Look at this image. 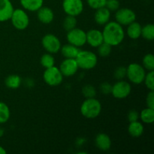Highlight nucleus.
Here are the masks:
<instances>
[{"instance_id": "nucleus-8", "label": "nucleus", "mask_w": 154, "mask_h": 154, "mask_svg": "<svg viewBox=\"0 0 154 154\" xmlns=\"http://www.w3.org/2000/svg\"><path fill=\"white\" fill-rule=\"evenodd\" d=\"M131 92L132 86L130 83L123 80H120L112 86L111 94L115 99H123L128 97L130 95Z\"/></svg>"}, {"instance_id": "nucleus-21", "label": "nucleus", "mask_w": 154, "mask_h": 154, "mask_svg": "<svg viewBox=\"0 0 154 154\" xmlns=\"http://www.w3.org/2000/svg\"><path fill=\"white\" fill-rule=\"evenodd\" d=\"M81 50L79 48L75 47L74 45H71V44H67L63 46H61L60 48V51L61 54L65 58H71V59H75L78 56V53L80 52Z\"/></svg>"}, {"instance_id": "nucleus-39", "label": "nucleus", "mask_w": 154, "mask_h": 154, "mask_svg": "<svg viewBox=\"0 0 154 154\" xmlns=\"http://www.w3.org/2000/svg\"><path fill=\"white\" fill-rule=\"evenodd\" d=\"M4 132H5L4 129H3V128H2L1 126H0V137H2L3 135H4Z\"/></svg>"}, {"instance_id": "nucleus-22", "label": "nucleus", "mask_w": 154, "mask_h": 154, "mask_svg": "<svg viewBox=\"0 0 154 154\" xmlns=\"http://www.w3.org/2000/svg\"><path fill=\"white\" fill-rule=\"evenodd\" d=\"M5 84L8 88L16 90L20 87L22 84V79L17 75H10L5 78Z\"/></svg>"}, {"instance_id": "nucleus-24", "label": "nucleus", "mask_w": 154, "mask_h": 154, "mask_svg": "<svg viewBox=\"0 0 154 154\" xmlns=\"http://www.w3.org/2000/svg\"><path fill=\"white\" fill-rule=\"evenodd\" d=\"M143 38L147 41H153L154 39V26L153 24L148 23L142 26L141 35Z\"/></svg>"}, {"instance_id": "nucleus-27", "label": "nucleus", "mask_w": 154, "mask_h": 154, "mask_svg": "<svg viewBox=\"0 0 154 154\" xmlns=\"http://www.w3.org/2000/svg\"><path fill=\"white\" fill-rule=\"evenodd\" d=\"M142 66L148 72L154 70V56L152 54H147L143 58Z\"/></svg>"}, {"instance_id": "nucleus-30", "label": "nucleus", "mask_w": 154, "mask_h": 154, "mask_svg": "<svg viewBox=\"0 0 154 154\" xmlns=\"http://www.w3.org/2000/svg\"><path fill=\"white\" fill-rule=\"evenodd\" d=\"M143 82L145 84L146 87L149 90L154 91V72L153 71H150L148 73H146L145 78H144Z\"/></svg>"}, {"instance_id": "nucleus-7", "label": "nucleus", "mask_w": 154, "mask_h": 154, "mask_svg": "<svg viewBox=\"0 0 154 154\" xmlns=\"http://www.w3.org/2000/svg\"><path fill=\"white\" fill-rule=\"evenodd\" d=\"M66 38H67L69 44H71L78 48H81L87 43L86 32H84L81 29L77 28V27L67 32Z\"/></svg>"}, {"instance_id": "nucleus-6", "label": "nucleus", "mask_w": 154, "mask_h": 154, "mask_svg": "<svg viewBox=\"0 0 154 154\" xmlns=\"http://www.w3.org/2000/svg\"><path fill=\"white\" fill-rule=\"evenodd\" d=\"M63 78L64 77L60 72V69L56 67L55 66L45 69L43 74L44 81L51 87H57L61 84L63 81Z\"/></svg>"}, {"instance_id": "nucleus-14", "label": "nucleus", "mask_w": 154, "mask_h": 154, "mask_svg": "<svg viewBox=\"0 0 154 154\" xmlns=\"http://www.w3.org/2000/svg\"><path fill=\"white\" fill-rule=\"evenodd\" d=\"M14 9V6L10 0H0V22L9 20Z\"/></svg>"}, {"instance_id": "nucleus-5", "label": "nucleus", "mask_w": 154, "mask_h": 154, "mask_svg": "<svg viewBox=\"0 0 154 154\" xmlns=\"http://www.w3.org/2000/svg\"><path fill=\"white\" fill-rule=\"evenodd\" d=\"M13 26L17 30H24L29 25V17L22 8L14 9L10 18Z\"/></svg>"}, {"instance_id": "nucleus-10", "label": "nucleus", "mask_w": 154, "mask_h": 154, "mask_svg": "<svg viewBox=\"0 0 154 154\" xmlns=\"http://www.w3.org/2000/svg\"><path fill=\"white\" fill-rule=\"evenodd\" d=\"M115 12L116 22L121 26H128L136 20V14L129 8H119Z\"/></svg>"}, {"instance_id": "nucleus-12", "label": "nucleus", "mask_w": 154, "mask_h": 154, "mask_svg": "<svg viewBox=\"0 0 154 154\" xmlns=\"http://www.w3.org/2000/svg\"><path fill=\"white\" fill-rule=\"evenodd\" d=\"M60 70L63 74V77H72L77 73L78 70V66L75 59L66 58L61 63L60 66Z\"/></svg>"}, {"instance_id": "nucleus-37", "label": "nucleus", "mask_w": 154, "mask_h": 154, "mask_svg": "<svg viewBox=\"0 0 154 154\" xmlns=\"http://www.w3.org/2000/svg\"><path fill=\"white\" fill-rule=\"evenodd\" d=\"M127 118L129 123L137 121V120H138V119H139V113L137 111H135V110H132V111H130L128 113Z\"/></svg>"}, {"instance_id": "nucleus-35", "label": "nucleus", "mask_w": 154, "mask_h": 154, "mask_svg": "<svg viewBox=\"0 0 154 154\" xmlns=\"http://www.w3.org/2000/svg\"><path fill=\"white\" fill-rule=\"evenodd\" d=\"M100 90L104 95L111 94L112 85L108 82H103L100 85Z\"/></svg>"}, {"instance_id": "nucleus-9", "label": "nucleus", "mask_w": 154, "mask_h": 154, "mask_svg": "<svg viewBox=\"0 0 154 154\" xmlns=\"http://www.w3.org/2000/svg\"><path fill=\"white\" fill-rule=\"evenodd\" d=\"M42 45L44 49L49 54H54L58 53L61 48V42L58 37L54 34H47L42 38Z\"/></svg>"}, {"instance_id": "nucleus-34", "label": "nucleus", "mask_w": 154, "mask_h": 154, "mask_svg": "<svg viewBox=\"0 0 154 154\" xmlns=\"http://www.w3.org/2000/svg\"><path fill=\"white\" fill-rule=\"evenodd\" d=\"M114 76L115 79L117 81L120 80H123L125 77H126V68L124 66H120V67L117 68L114 71Z\"/></svg>"}, {"instance_id": "nucleus-38", "label": "nucleus", "mask_w": 154, "mask_h": 154, "mask_svg": "<svg viewBox=\"0 0 154 154\" xmlns=\"http://www.w3.org/2000/svg\"><path fill=\"white\" fill-rule=\"evenodd\" d=\"M7 152L5 150L4 147H2V146H0V154H5Z\"/></svg>"}, {"instance_id": "nucleus-17", "label": "nucleus", "mask_w": 154, "mask_h": 154, "mask_svg": "<svg viewBox=\"0 0 154 154\" xmlns=\"http://www.w3.org/2000/svg\"><path fill=\"white\" fill-rule=\"evenodd\" d=\"M111 12L107 8L103 7L96 9L94 14V20L98 25L105 26L111 19Z\"/></svg>"}, {"instance_id": "nucleus-19", "label": "nucleus", "mask_w": 154, "mask_h": 154, "mask_svg": "<svg viewBox=\"0 0 154 154\" xmlns=\"http://www.w3.org/2000/svg\"><path fill=\"white\" fill-rule=\"evenodd\" d=\"M141 29H142V26L141 24L135 20L127 26L126 34L131 39L136 40L141 37Z\"/></svg>"}, {"instance_id": "nucleus-23", "label": "nucleus", "mask_w": 154, "mask_h": 154, "mask_svg": "<svg viewBox=\"0 0 154 154\" xmlns=\"http://www.w3.org/2000/svg\"><path fill=\"white\" fill-rule=\"evenodd\" d=\"M139 119L144 123L151 124L154 122V109L146 108L143 109L139 114Z\"/></svg>"}, {"instance_id": "nucleus-13", "label": "nucleus", "mask_w": 154, "mask_h": 154, "mask_svg": "<svg viewBox=\"0 0 154 154\" xmlns=\"http://www.w3.org/2000/svg\"><path fill=\"white\" fill-rule=\"evenodd\" d=\"M87 43L92 48H97L101 44L104 42L103 35L102 32L99 29H90L87 32Z\"/></svg>"}, {"instance_id": "nucleus-11", "label": "nucleus", "mask_w": 154, "mask_h": 154, "mask_svg": "<svg viewBox=\"0 0 154 154\" xmlns=\"http://www.w3.org/2000/svg\"><path fill=\"white\" fill-rule=\"evenodd\" d=\"M63 9L67 15L79 16L84 11L82 0H63Z\"/></svg>"}, {"instance_id": "nucleus-2", "label": "nucleus", "mask_w": 154, "mask_h": 154, "mask_svg": "<svg viewBox=\"0 0 154 154\" xmlns=\"http://www.w3.org/2000/svg\"><path fill=\"white\" fill-rule=\"evenodd\" d=\"M102 111V104L95 98H89L84 101L81 106V113L87 119H95Z\"/></svg>"}, {"instance_id": "nucleus-29", "label": "nucleus", "mask_w": 154, "mask_h": 154, "mask_svg": "<svg viewBox=\"0 0 154 154\" xmlns=\"http://www.w3.org/2000/svg\"><path fill=\"white\" fill-rule=\"evenodd\" d=\"M97 50L98 54H99L101 57H107L111 54L112 47L110 45H108V44L103 42V43L101 44V45L98 47Z\"/></svg>"}, {"instance_id": "nucleus-26", "label": "nucleus", "mask_w": 154, "mask_h": 154, "mask_svg": "<svg viewBox=\"0 0 154 154\" xmlns=\"http://www.w3.org/2000/svg\"><path fill=\"white\" fill-rule=\"evenodd\" d=\"M40 63L45 69H48L55 66V59L53 54L48 53L42 55L40 59Z\"/></svg>"}, {"instance_id": "nucleus-15", "label": "nucleus", "mask_w": 154, "mask_h": 154, "mask_svg": "<svg viewBox=\"0 0 154 154\" xmlns=\"http://www.w3.org/2000/svg\"><path fill=\"white\" fill-rule=\"evenodd\" d=\"M95 144L99 150L108 151L111 149L112 141L108 135L105 133H99L95 138Z\"/></svg>"}, {"instance_id": "nucleus-16", "label": "nucleus", "mask_w": 154, "mask_h": 154, "mask_svg": "<svg viewBox=\"0 0 154 154\" xmlns=\"http://www.w3.org/2000/svg\"><path fill=\"white\" fill-rule=\"evenodd\" d=\"M37 17L42 23L50 24L54 20V13L51 8L42 6L37 11Z\"/></svg>"}, {"instance_id": "nucleus-32", "label": "nucleus", "mask_w": 154, "mask_h": 154, "mask_svg": "<svg viewBox=\"0 0 154 154\" xmlns=\"http://www.w3.org/2000/svg\"><path fill=\"white\" fill-rule=\"evenodd\" d=\"M87 2L91 8L96 10L105 7L106 0H87Z\"/></svg>"}, {"instance_id": "nucleus-4", "label": "nucleus", "mask_w": 154, "mask_h": 154, "mask_svg": "<svg viewBox=\"0 0 154 154\" xmlns=\"http://www.w3.org/2000/svg\"><path fill=\"white\" fill-rule=\"evenodd\" d=\"M146 75V70L142 65L138 63H131L126 68V77L131 83L134 84H142Z\"/></svg>"}, {"instance_id": "nucleus-20", "label": "nucleus", "mask_w": 154, "mask_h": 154, "mask_svg": "<svg viewBox=\"0 0 154 154\" xmlns=\"http://www.w3.org/2000/svg\"><path fill=\"white\" fill-rule=\"evenodd\" d=\"M44 0H20V5L23 8L28 11H37L43 6Z\"/></svg>"}, {"instance_id": "nucleus-1", "label": "nucleus", "mask_w": 154, "mask_h": 154, "mask_svg": "<svg viewBox=\"0 0 154 154\" xmlns=\"http://www.w3.org/2000/svg\"><path fill=\"white\" fill-rule=\"evenodd\" d=\"M104 42L111 47L118 46L124 40L125 32L123 26L116 21H109L105 25L102 31Z\"/></svg>"}, {"instance_id": "nucleus-18", "label": "nucleus", "mask_w": 154, "mask_h": 154, "mask_svg": "<svg viewBox=\"0 0 154 154\" xmlns=\"http://www.w3.org/2000/svg\"><path fill=\"white\" fill-rule=\"evenodd\" d=\"M144 132V125L138 120L129 123L128 126V132L132 138H139Z\"/></svg>"}, {"instance_id": "nucleus-28", "label": "nucleus", "mask_w": 154, "mask_h": 154, "mask_svg": "<svg viewBox=\"0 0 154 154\" xmlns=\"http://www.w3.org/2000/svg\"><path fill=\"white\" fill-rule=\"evenodd\" d=\"M77 26V19L76 17L67 15L63 20V28L66 31H70L75 28Z\"/></svg>"}, {"instance_id": "nucleus-31", "label": "nucleus", "mask_w": 154, "mask_h": 154, "mask_svg": "<svg viewBox=\"0 0 154 154\" xmlns=\"http://www.w3.org/2000/svg\"><path fill=\"white\" fill-rule=\"evenodd\" d=\"M82 94L86 99L95 98V96H96V90L93 86L87 84L82 88Z\"/></svg>"}, {"instance_id": "nucleus-36", "label": "nucleus", "mask_w": 154, "mask_h": 154, "mask_svg": "<svg viewBox=\"0 0 154 154\" xmlns=\"http://www.w3.org/2000/svg\"><path fill=\"white\" fill-rule=\"evenodd\" d=\"M146 105L147 108L154 109V91L150 90L146 97Z\"/></svg>"}, {"instance_id": "nucleus-25", "label": "nucleus", "mask_w": 154, "mask_h": 154, "mask_svg": "<svg viewBox=\"0 0 154 154\" xmlns=\"http://www.w3.org/2000/svg\"><path fill=\"white\" fill-rule=\"evenodd\" d=\"M11 112L9 107L4 102H0V123H5L10 119Z\"/></svg>"}, {"instance_id": "nucleus-3", "label": "nucleus", "mask_w": 154, "mask_h": 154, "mask_svg": "<svg viewBox=\"0 0 154 154\" xmlns=\"http://www.w3.org/2000/svg\"><path fill=\"white\" fill-rule=\"evenodd\" d=\"M75 60L78 68L83 70H91L96 67L98 63L96 54L90 51H80Z\"/></svg>"}, {"instance_id": "nucleus-33", "label": "nucleus", "mask_w": 154, "mask_h": 154, "mask_svg": "<svg viewBox=\"0 0 154 154\" xmlns=\"http://www.w3.org/2000/svg\"><path fill=\"white\" fill-rule=\"evenodd\" d=\"M105 8L108 9L110 11H116L120 8V1L119 0H106Z\"/></svg>"}]
</instances>
